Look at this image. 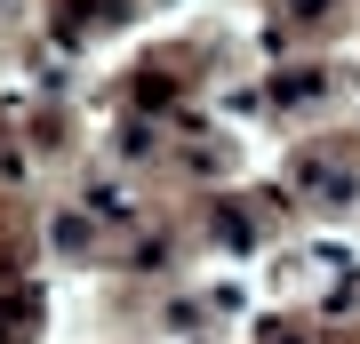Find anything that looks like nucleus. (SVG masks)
Instances as JSON below:
<instances>
[{
  "mask_svg": "<svg viewBox=\"0 0 360 344\" xmlns=\"http://www.w3.org/2000/svg\"><path fill=\"white\" fill-rule=\"evenodd\" d=\"M296 192H312L321 208H345V200H352L345 153H304V160H296Z\"/></svg>",
  "mask_w": 360,
  "mask_h": 344,
  "instance_id": "1",
  "label": "nucleus"
},
{
  "mask_svg": "<svg viewBox=\"0 0 360 344\" xmlns=\"http://www.w3.org/2000/svg\"><path fill=\"white\" fill-rule=\"evenodd\" d=\"M129 16V0H56V32L80 40V25H120Z\"/></svg>",
  "mask_w": 360,
  "mask_h": 344,
  "instance_id": "2",
  "label": "nucleus"
},
{
  "mask_svg": "<svg viewBox=\"0 0 360 344\" xmlns=\"http://www.w3.org/2000/svg\"><path fill=\"white\" fill-rule=\"evenodd\" d=\"M208 224H217V241H224V248H257V217H248V208L217 200V208H208Z\"/></svg>",
  "mask_w": 360,
  "mask_h": 344,
  "instance_id": "3",
  "label": "nucleus"
},
{
  "mask_svg": "<svg viewBox=\"0 0 360 344\" xmlns=\"http://www.w3.org/2000/svg\"><path fill=\"white\" fill-rule=\"evenodd\" d=\"M32 320H40L32 296H0V344H25V336H32Z\"/></svg>",
  "mask_w": 360,
  "mask_h": 344,
  "instance_id": "4",
  "label": "nucleus"
},
{
  "mask_svg": "<svg viewBox=\"0 0 360 344\" xmlns=\"http://www.w3.org/2000/svg\"><path fill=\"white\" fill-rule=\"evenodd\" d=\"M328 8H336V0H288V16H296V25H328Z\"/></svg>",
  "mask_w": 360,
  "mask_h": 344,
  "instance_id": "5",
  "label": "nucleus"
},
{
  "mask_svg": "<svg viewBox=\"0 0 360 344\" xmlns=\"http://www.w3.org/2000/svg\"><path fill=\"white\" fill-rule=\"evenodd\" d=\"M264 344H304V336H296V329H264Z\"/></svg>",
  "mask_w": 360,
  "mask_h": 344,
  "instance_id": "6",
  "label": "nucleus"
}]
</instances>
